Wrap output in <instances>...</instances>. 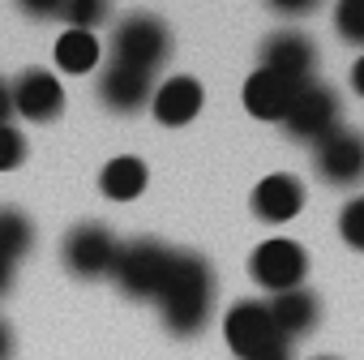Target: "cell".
<instances>
[{"label": "cell", "instance_id": "4", "mask_svg": "<svg viewBox=\"0 0 364 360\" xmlns=\"http://www.w3.org/2000/svg\"><path fill=\"white\" fill-rule=\"evenodd\" d=\"M249 275H253V283L266 287L270 296L296 292V287L304 283V275H309V253H304V245H296V240H287V236H270V240H262V245L253 249Z\"/></svg>", "mask_w": 364, "mask_h": 360}, {"label": "cell", "instance_id": "24", "mask_svg": "<svg viewBox=\"0 0 364 360\" xmlns=\"http://www.w3.org/2000/svg\"><path fill=\"white\" fill-rule=\"evenodd\" d=\"M266 5H270L274 14H283V18H309L321 0H266Z\"/></svg>", "mask_w": 364, "mask_h": 360}, {"label": "cell", "instance_id": "5", "mask_svg": "<svg viewBox=\"0 0 364 360\" xmlns=\"http://www.w3.org/2000/svg\"><path fill=\"white\" fill-rule=\"evenodd\" d=\"M116 258H120V240L103 223H77L60 245V262L77 279H107L116 270Z\"/></svg>", "mask_w": 364, "mask_h": 360}, {"label": "cell", "instance_id": "12", "mask_svg": "<svg viewBox=\"0 0 364 360\" xmlns=\"http://www.w3.org/2000/svg\"><path fill=\"white\" fill-rule=\"evenodd\" d=\"M202 103H206V90H202V82L189 78V73H176V78L159 82L154 95H150V112H154V120L167 125V129H180V125L198 120Z\"/></svg>", "mask_w": 364, "mask_h": 360}, {"label": "cell", "instance_id": "8", "mask_svg": "<svg viewBox=\"0 0 364 360\" xmlns=\"http://www.w3.org/2000/svg\"><path fill=\"white\" fill-rule=\"evenodd\" d=\"M223 339H228V347H232L240 360H249V356H257L262 347L279 343L266 300H240V305H232L228 317H223Z\"/></svg>", "mask_w": 364, "mask_h": 360}, {"label": "cell", "instance_id": "11", "mask_svg": "<svg viewBox=\"0 0 364 360\" xmlns=\"http://www.w3.org/2000/svg\"><path fill=\"white\" fill-rule=\"evenodd\" d=\"M249 206H253V215H257L262 223H274V228H279V223H291V219L304 211V180L291 176V171H274V176L257 180Z\"/></svg>", "mask_w": 364, "mask_h": 360}, {"label": "cell", "instance_id": "10", "mask_svg": "<svg viewBox=\"0 0 364 360\" xmlns=\"http://www.w3.org/2000/svg\"><path fill=\"white\" fill-rule=\"evenodd\" d=\"M9 86H14V112L31 125H52L65 112V90H60L56 73H48V69H26Z\"/></svg>", "mask_w": 364, "mask_h": 360}, {"label": "cell", "instance_id": "7", "mask_svg": "<svg viewBox=\"0 0 364 360\" xmlns=\"http://www.w3.org/2000/svg\"><path fill=\"white\" fill-rule=\"evenodd\" d=\"M283 129H287V137H296L304 146H317L326 133L338 129V95L321 82H304L296 90L287 116H283Z\"/></svg>", "mask_w": 364, "mask_h": 360}, {"label": "cell", "instance_id": "19", "mask_svg": "<svg viewBox=\"0 0 364 360\" xmlns=\"http://www.w3.org/2000/svg\"><path fill=\"white\" fill-rule=\"evenodd\" d=\"M107 18H112V0H65V9H60V22H69V31H86V35L107 26Z\"/></svg>", "mask_w": 364, "mask_h": 360}, {"label": "cell", "instance_id": "1", "mask_svg": "<svg viewBox=\"0 0 364 360\" xmlns=\"http://www.w3.org/2000/svg\"><path fill=\"white\" fill-rule=\"evenodd\" d=\"M154 305L163 309V326L176 339L202 334L210 313H215V270H210V262L193 249H171L167 279H163V292H159Z\"/></svg>", "mask_w": 364, "mask_h": 360}, {"label": "cell", "instance_id": "27", "mask_svg": "<svg viewBox=\"0 0 364 360\" xmlns=\"http://www.w3.org/2000/svg\"><path fill=\"white\" fill-rule=\"evenodd\" d=\"M0 360H14V326L0 317Z\"/></svg>", "mask_w": 364, "mask_h": 360}, {"label": "cell", "instance_id": "18", "mask_svg": "<svg viewBox=\"0 0 364 360\" xmlns=\"http://www.w3.org/2000/svg\"><path fill=\"white\" fill-rule=\"evenodd\" d=\"M99 56H103V48H99V39L95 35H86V31H65L60 39H56V65L65 69V73H90L95 65H99Z\"/></svg>", "mask_w": 364, "mask_h": 360}, {"label": "cell", "instance_id": "13", "mask_svg": "<svg viewBox=\"0 0 364 360\" xmlns=\"http://www.w3.org/2000/svg\"><path fill=\"white\" fill-rule=\"evenodd\" d=\"M95 95H99V103H103L107 112L133 116V112H141V107L150 103L154 78H150V73H137V69H124V65H107V69L99 73V82H95Z\"/></svg>", "mask_w": 364, "mask_h": 360}, {"label": "cell", "instance_id": "20", "mask_svg": "<svg viewBox=\"0 0 364 360\" xmlns=\"http://www.w3.org/2000/svg\"><path fill=\"white\" fill-rule=\"evenodd\" d=\"M334 31H338L343 43L364 48V0H338V9H334Z\"/></svg>", "mask_w": 364, "mask_h": 360}, {"label": "cell", "instance_id": "25", "mask_svg": "<svg viewBox=\"0 0 364 360\" xmlns=\"http://www.w3.org/2000/svg\"><path fill=\"white\" fill-rule=\"evenodd\" d=\"M249 360H291V343H270V347H262L257 356H249Z\"/></svg>", "mask_w": 364, "mask_h": 360}, {"label": "cell", "instance_id": "9", "mask_svg": "<svg viewBox=\"0 0 364 360\" xmlns=\"http://www.w3.org/2000/svg\"><path fill=\"white\" fill-rule=\"evenodd\" d=\"M262 69L283 73V78H291V82L304 86L317 73V43L304 31H274L262 43Z\"/></svg>", "mask_w": 364, "mask_h": 360}, {"label": "cell", "instance_id": "17", "mask_svg": "<svg viewBox=\"0 0 364 360\" xmlns=\"http://www.w3.org/2000/svg\"><path fill=\"white\" fill-rule=\"evenodd\" d=\"M35 245V223L18 206H0V262L18 266Z\"/></svg>", "mask_w": 364, "mask_h": 360}, {"label": "cell", "instance_id": "26", "mask_svg": "<svg viewBox=\"0 0 364 360\" xmlns=\"http://www.w3.org/2000/svg\"><path fill=\"white\" fill-rule=\"evenodd\" d=\"M9 116H14V86L0 78V125H9Z\"/></svg>", "mask_w": 364, "mask_h": 360}, {"label": "cell", "instance_id": "23", "mask_svg": "<svg viewBox=\"0 0 364 360\" xmlns=\"http://www.w3.org/2000/svg\"><path fill=\"white\" fill-rule=\"evenodd\" d=\"M14 5H18L26 18H35V22H52V18H60L65 0H14Z\"/></svg>", "mask_w": 364, "mask_h": 360}, {"label": "cell", "instance_id": "30", "mask_svg": "<svg viewBox=\"0 0 364 360\" xmlns=\"http://www.w3.org/2000/svg\"><path fill=\"white\" fill-rule=\"evenodd\" d=\"M317 360H334V356H317Z\"/></svg>", "mask_w": 364, "mask_h": 360}, {"label": "cell", "instance_id": "22", "mask_svg": "<svg viewBox=\"0 0 364 360\" xmlns=\"http://www.w3.org/2000/svg\"><path fill=\"white\" fill-rule=\"evenodd\" d=\"M26 159V137L14 125H0V171H14Z\"/></svg>", "mask_w": 364, "mask_h": 360}, {"label": "cell", "instance_id": "14", "mask_svg": "<svg viewBox=\"0 0 364 360\" xmlns=\"http://www.w3.org/2000/svg\"><path fill=\"white\" fill-rule=\"evenodd\" d=\"M266 309H270L274 334H279L283 343H291V339H300V334L317 330V322H321V296H317V292H309V287L279 292V296H270V300H266Z\"/></svg>", "mask_w": 364, "mask_h": 360}, {"label": "cell", "instance_id": "2", "mask_svg": "<svg viewBox=\"0 0 364 360\" xmlns=\"http://www.w3.org/2000/svg\"><path fill=\"white\" fill-rule=\"evenodd\" d=\"M167 60H171V31H167L163 18H154V14H129V18L116 22L107 65H124V69H137V73L154 78Z\"/></svg>", "mask_w": 364, "mask_h": 360}, {"label": "cell", "instance_id": "3", "mask_svg": "<svg viewBox=\"0 0 364 360\" xmlns=\"http://www.w3.org/2000/svg\"><path fill=\"white\" fill-rule=\"evenodd\" d=\"M167 262H171V249H167L163 240L137 236V240L120 245V258H116L112 279H116L120 292L133 296V300H159L163 279H167Z\"/></svg>", "mask_w": 364, "mask_h": 360}, {"label": "cell", "instance_id": "16", "mask_svg": "<svg viewBox=\"0 0 364 360\" xmlns=\"http://www.w3.org/2000/svg\"><path fill=\"white\" fill-rule=\"evenodd\" d=\"M146 180H150L146 163H141L137 154H120V159H112V163L99 171V189H103L112 202H133V198L146 194Z\"/></svg>", "mask_w": 364, "mask_h": 360}, {"label": "cell", "instance_id": "6", "mask_svg": "<svg viewBox=\"0 0 364 360\" xmlns=\"http://www.w3.org/2000/svg\"><path fill=\"white\" fill-rule=\"evenodd\" d=\"M313 171L334 189H355L364 180V133L338 125L313 146Z\"/></svg>", "mask_w": 364, "mask_h": 360}, {"label": "cell", "instance_id": "28", "mask_svg": "<svg viewBox=\"0 0 364 360\" xmlns=\"http://www.w3.org/2000/svg\"><path fill=\"white\" fill-rule=\"evenodd\" d=\"M351 90H355V95L364 99V56H360V60L351 65Z\"/></svg>", "mask_w": 364, "mask_h": 360}, {"label": "cell", "instance_id": "15", "mask_svg": "<svg viewBox=\"0 0 364 360\" xmlns=\"http://www.w3.org/2000/svg\"><path fill=\"white\" fill-rule=\"evenodd\" d=\"M296 90H300V82H291V78H283V73H270V69H257V73H249V82H245V107H249V116H257V120L283 125V116H287Z\"/></svg>", "mask_w": 364, "mask_h": 360}, {"label": "cell", "instance_id": "29", "mask_svg": "<svg viewBox=\"0 0 364 360\" xmlns=\"http://www.w3.org/2000/svg\"><path fill=\"white\" fill-rule=\"evenodd\" d=\"M9 287H14V266L0 262V296H9Z\"/></svg>", "mask_w": 364, "mask_h": 360}, {"label": "cell", "instance_id": "21", "mask_svg": "<svg viewBox=\"0 0 364 360\" xmlns=\"http://www.w3.org/2000/svg\"><path fill=\"white\" fill-rule=\"evenodd\" d=\"M338 236H343L351 249H360V253H364V194H360V198H351V202L338 211Z\"/></svg>", "mask_w": 364, "mask_h": 360}]
</instances>
